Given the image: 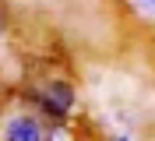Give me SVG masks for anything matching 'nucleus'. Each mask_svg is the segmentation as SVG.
I'll use <instances>...</instances> for the list:
<instances>
[{
	"instance_id": "obj_4",
	"label": "nucleus",
	"mask_w": 155,
	"mask_h": 141,
	"mask_svg": "<svg viewBox=\"0 0 155 141\" xmlns=\"http://www.w3.org/2000/svg\"><path fill=\"white\" fill-rule=\"evenodd\" d=\"M141 14H148V18H155V0H130Z\"/></svg>"
},
{
	"instance_id": "obj_1",
	"label": "nucleus",
	"mask_w": 155,
	"mask_h": 141,
	"mask_svg": "<svg viewBox=\"0 0 155 141\" xmlns=\"http://www.w3.org/2000/svg\"><path fill=\"white\" fill-rule=\"evenodd\" d=\"M21 106H32V109L49 123V127H64L71 120V113L78 106V88L71 78H49L42 85H32L18 95Z\"/></svg>"
},
{
	"instance_id": "obj_2",
	"label": "nucleus",
	"mask_w": 155,
	"mask_h": 141,
	"mask_svg": "<svg viewBox=\"0 0 155 141\" xmlns=\"http://www.w3.org/2000/svg\"><path fill=\"white\" fill-rule=\"evenodd\" d=\"M0 141H49V123L32 106H7L0 109Z\"/></svg>"
},
{
	"instance_id": "obj_3",
	"label": "nucleus",
	"mask_w": 155,
	"mask_h": 141,
	"mask_svg": "<svg viewBox=\"0 0 155 141\" xmlns=\"http://www.w3.org/2000/svg\"><path fill=\"white\" fill-rule=\"evenodd\" d=\"M7 32H11V14H7V4L0 0V42L7 39Z\"/></svg>"
},
{
	"instance_id": "obj_5",
	"label": "nucleus",
	"mask_w": 155,
	"mask_h": 141,
	"mask_svg": "<svg viewBox=\"0 0 155 141\" xmlns=\"http://www.w3.org/2000/svg\"><path fill=\"white\" fill-rule=\"evenodd\" d=\"M109 141H130V138H127V134H113Z\"/></svg>"
}]
</instances>
